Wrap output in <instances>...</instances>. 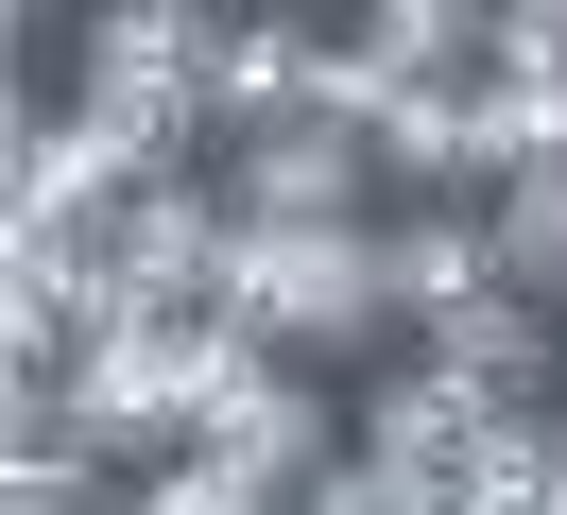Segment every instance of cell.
<instances>
[{
    "label": "cell",
    "instance_id": "obj_1",
    "mask_svg": "<svg viewBox=\"0 0 567 515\" xmlns=\"http://www.w3.org/2000/svg\"><path fill=\"white\" fill-rule=\"evenodd\" d=\"M207 34L224 18H189V0H104V18L70 34V103L155 172V189L224 155V121H207Z\"/></svg>",
    "mask_w": 567,
    "mask_h": 515
},
{
    "label": "cell",
    "instance_id": "obj_2",
    "mask_svg": "<svg viewBox=\"0 0 567 515\" xmlns=\"http://www.w3.org/2000/svg\"><path fill=\"white\" fill-rule=\"evenodd\" d=\"M138 189H155V172L121 155V137L86 121V103L18 86V121H0V258H104Z\"/></svg>",
    "mask_w": 567,
    "mask_h": 515
},
{
    "label": "cell",
    "instance_id": "obj_3",
    "mask_svg": "<svg viewBox=\"0 0 567 515\" xmlns=\"http://www.w3.org/2000/svg\"><path fill=\"white\" fill-rule=\"evenodd\" d=\"M224 327H258L276 361H361V343L395 327L379 224H292V240H258V224H241V275H224Z\"/></svg>",
    "mask_w": 567,
    "mask_h": 515
},
{
    "label": "cell",
    "instance_id": "obj_4",
    "mask_svg": "<svg viewBox=\"0 0 567 515\" xmlns=\"http://www.w3.org/2000/svg\"><path fill=\"white\" fill-rule=\"evenodd\" d=\"M224 206H241L258 240H292V224H379V137H344V121H276V137H224Z\"/></svg>",
    "mask_w": 567,
    "mask_h": 515
},
{
    "label": "cell",
    "instance_id": "obj_5",
    "mask_svg": "<svg viewBox=\"0 0 567 515\" xmlns=\"http://www.w3.org/2000/svg\"><path fill=\"white\" fill-rule=\"evenodd\" d=\"M482 430H498V395H464L447 361H379V378H361V464H379L395 498H430V515L464 498Z\"/></svg>",
    "mask_w": 567,
    "mask_h": 515
},
{
    "label": "cell",
    "instance_id": "obj_6",
    "mask_svg": "<svg viewBox=\"0 0 567 515\" xmlns=\"http://www.w3.org/2000/svg\"><path fill=\"white\" fill-rule=\"evenodd\" d=\"M207 464H224V481H258V498L292 515V498H327V481L361 464V430L327 412V378H310V361H276V378H258V395L207 430Z\"/></svg>",
    "mask_w": 567,
    "mask_h": 515
},
{
    "label": "cell",
    "instance_id": "obj_7",
    "mask_svg": "<svg viewBox=\"0 0 567 515\" xmlns=\"http://www.w3.org/2000/svg\"><path fill=\"white\" fill-rule=\"evenodd\" d=\"M379 275H395V327H447V309L498 292V206H379Z\"/></svg>",
    "mask_w": 567,
    "mask_h": 515
},
{
    "label": "cell",
    "instance_id": "obj_8",
    "mask_svg": "<svg viewBox=\"0 0 567 515\" xmlns=\"http://www.w3.org/2000/svg\"><path fill=\"white\" fill-rule=\"evenodd\" d=\"M310 86H327V34H310V18H224V34H207V121H224V137L310 121Z\"/></svg>",
    "mask_w": 567,
    "mask_h": 515
},
{
    "label": "cell",
    "instance_id": "obj_9",
    "mask_svg": "<svg viewBox=\"0 0 567 515\" xmlns=\"http://www.w3.org/2000/svg\"><path fill=\"white\" fill-rule=\"evenodd\" d=\"M413 361H447L464 395H498V412H550V309H533V292H482V309H447Z\"/></svg>",
    "mask_w": 567,
    "mask_h": 515
},
{
    "label": "cell",
    "instance_id": "obj_10",
    "mask_svg": "<svg viewBox=\"0 0 567 515\" xmlns=\"http://www.w3.org/2000/svg\"><path fill=\"white\" fill-rule=\"evenodd\" d=\"M498 292H533L567 327V172H533V189H498Z\"/></svg>",
    "mask_w": 567,
    "mask_h": 515
},
{
    "label": "cell",
    "instance_id": "obj_11",
    "mask_svg": "<svg viewBox=\"0 0 567 515\" xmlns=\"http://www.w3.org/2000/svg\"><path fill=\"white\" fill-rule=\"evenodd\" d=\"M121 515H276V498H258V481H224L207 446H189V464H155V481H121Z\"/></svg>",
    "mask_w": 567,
    "mask_h": 515
},
{
    "label": "cell",
    "instance_id": "obj_12",
    "mask_svg": "<svg viewBox=\"0 0 567 515\" xmlns=\"http://www.w3.org/2000/svg\"><path fill=\"white\" fill-rule=\"evenodd\" d=\"M498 69H533V86H567V0H498Z\"/></svg>",
    "mask_w": 567,
    "mask_h": 515
},
{
    "label": "cell",
    "instance_id": "obj_13",
    "mask_svg": "<svg viewBox=\"0 0 567 515\" xmlns=\"http://www.w3.org/2000/svg\"><path fill=\"white\" fill-rule=\"evenodd\" d=\"M292 515H430V498H395L379 464H344V481H327V498H292Z\"/></svg>",
    "mask_w": 567,
    "mask_h": 515
},
{
    "label": "cell",
    "instance_id": "obj_14",
    "mask_svg": "<svg viewBox=\"0 0 567 515\" xmlns=\"http://www.w3.org/2000/svg\"><path fill=\"white\" fill-rule=\"evenodd\" d=\"M550 515H567V498H550Z\"/></svg>",
    "mask_w": 567,
    "mask_h": 515
}]
</instances>
